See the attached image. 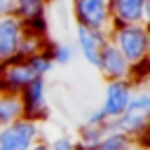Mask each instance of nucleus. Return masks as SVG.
<instances>
[{
	"label": "nucleus",
	"mask_w": 150,
	"mask_h": 150,
	"mask_svg": "<svg viewBox=\"0 0 150 150\" xmlns=\"http://www.w3.org/2000/svg\"><path fill=\"white\" fill-rule=\"evenodd\" d=\"M108 40L127 59V63L131 68L150 63V30H148V23L110 28Z\"/></svg>",
	"instance_id": "nucleus-1"
},
{
	"label": "nucleus",
	"mask_w": 150,
	"mask_h": 150,
	"mask_svg": "<svg viewBox=\"0 0 150 150\" xmlns=\"http://www.w3.org/2000/svg\"><path fill=\"white\" fill-rule=\"evenodd\" d=\"M70 19L80 28L105 33V35L112 28L108 0H70Z\"/></svg>",
	"instance_id": "nucleus-2"
},
{
	"label": "nucleus",
	"mask_w": 150,
	"mask_h": 150,
	"mask_svg": "<svg viewBox=\"0 0 150 150\" xmlns=\"http://www.w3.org/2000/svg\"><path fill=\"white\" fill-rule=\"evenodd\" d=\"M38 141H42V122H35L28 117H19L9 127L0 129L2 150H28Z\"/></svg>",
	"instance_id": "nucleus-3"
},
{
	"label": "nucleus",
	"mask_w": 150,
	"mask_h": 150,
	"mask_svg": "<svg viewBox=\"0 0 150 150\" xmlns=\"http://www.w3.org/2000/svg\"><path fill=\"white\" fill-rule=\"evenodd\" d=\"M110 7V26H138L148 23L150 0H108Z\"/></svg>",
	"instance_id": "nucleus-4"
},
{
	"label": "nucleus",
	"mask_w": 150,
	"mask_h": 150,
	"mask_svg": "<svg viewBox=\"0 0 150 150\" xmlns=\"http://www.w3.org/2000/svg\"><path fill=\"white\" fill-rule=\"evenodd\" d=\"M131 82L129 80H120V82H105V89H103V101H101V115L105 117L108 124H112L117 117L124 115L127 105H129V98H131Z\"/></svg>",
	"instance_id": "nucleus-5"
},
{
	"label": "nucleus",
	"mask_w": 150,
	"mask_h": 150,
	"mask_svg": "<svg viewBox=\"0 0 150 150\" xmlns=\"http://www.w3.org/2000/svg\"><path fill=\"white\" fill-rule=\"evenodd\" d=\"M33 80H38V75L33 73V68L26 59H12V61L0 63V91L19 94Z\"/></svg>",
	"instance_id": "nucleus-6"
},
{
	"label": "nucleus",
	"mask_w": 150,
	"mask_h": 150,
	"mask_svg": "<svg viewBox=\"0 0 150 150\" xmlns=\"http://www.w3.org/2000/svg\"><path fill=\"white\" fill-rule=\"evenodd\" d=\"M19 101H21L23 117L35 120V122H42V120L49 115V105H47V82H45V77H38V80H33L28 87H23V89L19 91Z\"/></svg>",
	"instance_id": "nucleus-7"
},
{
	"label": "nucleus",
	"mask_w": 150,
	"mask_h": 150,
	"mask_svg": "<svg viewBox=\"0 0 150 150\" xmlns=\"http://www.w3.org/2000/svg\"><path fill=\"white\" fill-rule=\"evenodd\" d=\"M47 7L49 0H12V14L23 21L28 30L47 35Z\"/></svg>",
	"instance_id": "nucleus-8"
},
{
	"label": "nucleus",
	"mask_w": 150,
	"mask_h": 150,
	"mask_svg": "<svg viewBox=\"0 0 150 150\" xmlns=\"http://www.w3.org/2000/svg\"><path fill=\"white\" fill-rule=\"evenodd\" d=\"M96 70L105 77V82H120V80H129L131 75V66L127 63V59L112 47V42L108 40L98 54V63Z\"/></svg>",
	"instance_id": "nucleus-9"
},
{
	"label": "nucleus",
	"mask_w": 150,
	"mask_h": 150,
	"mask_svg": "<svg viewBox=\"0 0 150 150\" xmlns=\"http://www.w3.org/2000/svg\"><path fill=\"white\" fill-rule=\"evenodd\" d=\"M23 33H26V26L21 19H16L14 14L0 16V63L16 59Z\"/></svg>",
	"instance_id": "nucleus-10"
},
{
	"label": "nucleus",
	"mask_w": 150,
	"mask_h": 150,
	"mask_svg": "<svg viewBox=\"0 0 150 150\" xmlns=\"http://www.w3.org/2000/svg\"><path fill=\"white\" fill-rule=\"evenodd\" d=\"M108 42V35L105 33H96V30H87V28H80L75 26V49L80 52V56L96 68L98 63V54L103 49V45Z\"/></svg>",
	"instance_id": "nucleus-11"
},
{
	"label": "nucleus",
	"mask_w": 150,
	"mask_h": 150,
	"mask_svg": "<svg viewBox=\"0 0 150 150\" xmlns=\"http://www.w3.org/2000/svg\"><path fill=\"white\" fill-rule=\"evenodd\" d=\"M19 117H23L19 94H5V91H0V129L9 127Z\"/></svg>",
	"instance_id": "nucleus-12"
},
{
	"label": "nucleus",
	"mask_w": 150,
	"mask_h": 150,
	"mask_svg": "<svg viewBox=\"0 0 150 150\" xmlns=\"http://www.w3.org/2000/svg\"><path fill=\"white\" fill-rule=\"evenodd\" d=\"M134 141L129 138V136H124L122 131H117V129H112V127H108V131L103 134V138L98 141V145H96V150H129V145H131Z\"/></svg>",
	"instance_id": "nucleus-13"
},
{
	"label": "nucleus",
	"mask_w": 150,
	"mask_h": 150,
	"mask_svg": "<svg viewBox=\"0 0 150 150\" xmlns=\"http://www.w3.org/2000/svg\"><path fill=\"white\" fill-rule=\"evenodd\" d=\"M47 54H49V59H52L54 66H68L73 61V56H75V47L70 42L59 40V42H49Z\"/></svg>",
	"instance_id": "nucleus-14"
},
{
	"label": "nucleus",
	"mask_w": 150,
	"mask_h": 150,
	"mask_svg": "<svg viewBox=\"0 0 150 150\" xmlns=\"http://www.w3.org/2000/svg\"><path fill=\"white\" fill-rule=\"evenodd\" d=\"M124 112H141V115H150V89L148 87H134L129 105Z\"/></svg>",
	"instance_id": "nucleus-15"
},
{
	"label": "nucleus",
	"mask_w": 150,
	"mask_h": 150,
	"mask_svg": "<svg viewBox=\"0 0 150 150\" xmlns=\"http://www.w3.org/2000/svg\"><path fill=\"white\" fill-rule=\"evenodd\" d=\"M49 150H77L75 148V141L70 136H56L54 141H47Z\"/></svg>",
	"instance_id": "nucleus-16"
},
{
	"label": "nucleus",
	"mask_w": 150,
	"mask_h": 150,
	"mask_svg": "<svg viewBox=\"0 0 150 150\" xmlns=\"http://www.w3.org/2000/svg\"><path fill=\"white\" fill-rule=\"evenodd\" d=\"M84 124H91V127H108V122H105V117L101 115V110L96 108V110H91L87 117H84Z\"/></svg>",
	"instance_id": "nucleus-17"
},
{
	"label": "nucleus",
	"mask_w": 150,
	"mask_h": 150,
	"mask_svg": "<svg viewBox=\"0 0 150 150\" xmlns=\"http://www.w3.org/2000/svg\"><path fill=\"white\" fill-rule=\"evenodd\" d=\"M12 14V0H0V16Z\"/></svg>",
	"instance_id": "nucleus-18"
},
{
	"label": "nucleus",
	"mask_w": 150,
	"mask_h": 150,
	"mask_svg": "<svg viewBox=\"0 0 150 150\" xmlns=\"http://www.w3.org/2000/svg\"><path fill=\"white\" fill-rule=\"evenodd\" d=\"M28 150H49V145H47V141H38V143H33Z\"/></svg>",
	"instance_id": "nucleus-19"
},
{
	"label": "nucleus",
	"mask_w": 150,
	"mask_h": 150,
	"mask_svg": "<svg viewBox=\"0 0 150 150\" xmlns=\"http://www.w3.org/2000/svg\"><path fill=\"white\" fill-rule=\"evenodd\" d=\"M129 150H148V145H141V143H131Z\"/></svg>",
	"instance_id": "nucleus-20"
},
{
	"label": "nucleus",
	"mask_w": 150,
	"mask_h": 150,
	"mask_svg": "<svg viewBox=\"0 0 150 150\" xmlns=\"http://www.w3.org/2000/svg\"><path fill=\"white\" fill-rule=\"evenodd\" d=\"M0 150H2V148H0Z\"/></svg>",
	"instance_id": "nucleus-21"
}]
</instances>
